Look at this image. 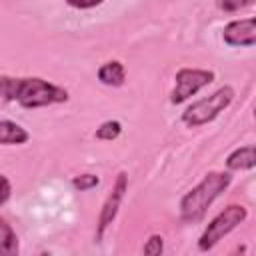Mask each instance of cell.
<instances>
[{
  "label": "cell",
  "instance_id": "obj_4",
  "mask_svg": "<svg viewBox=\"0 0 256 256\" xmlns=\"http://www.w3.org/2000/svg\"><path fill=\"white\" fill-rule=\"evenodd\" d=\"M248 218V210L242 204H228L222 212H218L204 228V232L198 238V250L210 252L224 236H228L232 230H236L244 220Z\"/></svg>",
  "mask_w": 256,
  "mask_h": 256
},
{
  "label": "cell",
  "instance_id": "obj_7",
  "mask_svg": "<svg viewBox=\"0 0 256 256\" xmlns=\"http://www.w3.org/2000/svg\"><path fill=\"white\" fill-rule=\"evenodd\" d=\"M222 40L230 48L256 46V16L230 20L222 30Z\"/></svg>",
  "mask_w": 256,
  "mask_h": 256
},
{
  "label": "cell",
  "instance_id": "obj_10",
  "mask_svg": "<svg viewBox=\"0 0 256 256\" xmlns=\"http://www.w3.org/2000/svg\"><path fill=\"white\" fill-rule=\"evenodd\" d=\"M30 140V134L26 128H22L20 124L2 118L0 120V144L2 146H12V144H24Z\"/></svg>",
  "mask_w": 256,
  "mask_h": 256
},
{
  "label": "cell",
  "instance_id": "obj_6",
  "mask_svg": "<svg viewBox=\"0 0 256 256\" xmlns=\"http://www.w3.org/2000/svg\"><path fill=\"white\" fill-rule=\"evenodd\" d=\"M126 192H128V174L122 170V172H118V176H116V180H114V184H112V190L108 192V196H106V200H104V204H102V208H100L98 222H96V234H94L96 242H102L106 230H108L110 224L116 220L118 210H120V206H122V202H124Z\"/></svg>",
  "mask_w": 256,
  "mask_h": 256
},
{
  "label": "cell",
  "instance_id": "obj_5",
  "mask_svg": "<svg viewBox=\"0 0 256 256\" xmlns=\"http://www.w3.org/2000/svg\"><path fill=\"white\" fill-rule=\"evenodd\" d=\"M216 74L206 68H180L174 76V88L170 92V104L178 106L186 102L190 96L198 94L204 86L212 84Z\"/></svg>",
  "mask_w": 256,
  "mask_h": 256
},
{
  "label": "cell",
  "instance_id": "obj_2",
  "mask_svg": "<svg viewBox=\"0 0 256 256\" xmlns=\"http://www.w3.org/2000/svg\"><path fill=\"white\" fill-rule=\"evenodd\" d=\"M230 184H232V174L228 170L226 172L212 170L204 174V178L180 198V220L188 224L202 220L206 210L214 204V200L222 192L228 190Z\"/></svg>",
  "mask_w": 256,
  "mask_h": 256
},
{
  "label": "cell",
  "instance_id": "obj_12",
  "mask_svg": "<svg viewBox=\"0 0 256 256\" xmlns=\"http://www.w3.org/2000/svg\"><path fill=\"white\" fill-rule=\"evenodd\" d=\"M120 134H122V124H120L118 120H106V122H102V124L96 128L94 138H96V140H102V142H112V140H116Z\"/></svg>",
  "mask_w": 256,
  "mask_h": 256
},
{
  "label": "cell",
  "instance_id": "obj_9",
  "mask_svg": "<svg viewBox=\"0 0 256 256\" xmlns=\"http://www.w3.org/2000/svg\"><path fill=\"white\" fill-rule=\"evenodd\" d=\"M96 78L100 80V84L104 86H110V88H118L126 82V68L120 60H108L104 62L98 72H96Z\"/></svg>",
  "mask_w": 256,
  "mask_h": 256
},
{
  "label": "cell",
  "instance_id": "obj_1",
  "mask_svg": "<svg viewBox=\"0 0 256 256\" xmlns=\"http://www.w3.org/2000/svg\"><path fill=\"white\" fill-rule=\"evenodd\" d=\"M0 90H2L4 102H18L22 108H28V110L62 104V102H68V98H70L66 88L52 84L40 76L12 78V76L2 74Z\"/></svg>",
  "mask_w": 256,
  "mask_h": 256
},
{
  "label": "cell",
  "instance_id": "obj_13",
  "mask_svg": "<svg viewBox=\"0 0 256 256\" xmlns=\"http://www.w3.org/2000/svg\"><path fill=\"white\" fill-rule=\"evenodd\" d=\"M164 252V238L160 234H150L148 240L144 242L142 254L144 256H162Z\"/></svg>",
  "mask_w": 256,
  "mask_h": 256
},
{
  "label": "cell",
  "instance_id": "obj_3",
  "mask_svg": "<svg viewBox=\"0 0 256 256\" xmlns=\"http://www.w3.org/2000/svg\"><path fill=\"white\" fill-rule=\"evenodd\" d=\"M236 92L230 84H224L220 86L218 90H214L212 94L200 98V100H194L180 116L182 124L188 126V128H198V126H204L212 120H216L234 100Z\"/></svg>",
  "mask_w": 256,
  "mask_h": 256
},
{
  "label": "cell",
  "instance_id": "obj_15",
  "mask_svg": "<svg viewBox=\"0 0 256 256\" xmlns=\"http://www.w3.org/2000/svg\"><path fill=\"white\" fill-rule=\"evenodd\" d=\"M246 4H250V2H246V0H236V2H228V0H218L216 2V6L220 8V10H224V12H232V10H238V8H242V6H246Z\"/></svg>",
  "mask_w": 256,
  "mask_h": 256
},
{
  "label": "cell",
  "instance_id": "obj_8",
  "mask_svg": "<svg viewBox=\"0 0 256 256\" xmlns=\"http://www.w3.org/2000/svg\"><path fill=\"white\" fill-rule=\"evenodd\" d=\"M224 164L228 172H242V170L256 168V144H248V146H240L232 150L226 156Z\"/></svg>",
  "mask_w": 256,
  "mask_h": 256
},
{
  "label": "cell",
  "instance_id": "obj_18",
  "mask_svg": "<svg viewBox=\"0 0 256 256\" xmlns=\"http://www.w3.org/2000/svg\"><path fill=\"white\" fill-rule=\"evenodd\" d=\"M252 116H254V118H256V106H254V110H252Z\"/></svg>",
  "mask_w": 256,
  "mask_h": 256
},
{
  "label": "cell",
  "instance_id": "obj_17",
  "mask_svg": "<svg viewBox=\"0 0 256 256\" xmlns=\"http://www.w3.org/2000/svg\"><path fill=\"white\" fill-rule=\"evenodd\" d=\"M66 4L72 6V8H76V10H88V8H96V6H100L102 0H92V2H74V0H68Z\"/></svg>",
  "mask_w": 256,
  "mask_h": 256
},
{
  "label": "cell",
  "instance_id": "obj_16",
  "mask_svg": "<svg viewBox=\"0 0 256 256\" xmlns=\"http://www.w3.org/2000/svg\"><path fill=\"white\" fill-rule=\"evenodd\" d=\"M2 182V194H0V206H6V202L10 200V194H12V184L8 180V176H2L0 178Z\"/></svg>",
  "mask_w": 256,
  "mask_h": 256
},
{
  "label": "cell",
  "instance_id": "obj_11",
  "mask_svg": "<svg viewBox=\"0 0 256 256\" xmlns=\"http://www.w3.org/2000/svg\"><path fill=\"white\" fill-rule=\"evenodd\" d=\"M0 256H20V242L6 218H0Z\"/></svg>",
  "mask_w": 256,
  "mask_h": 256
},
{
  "label": "cell",
  "instance_id": "obj_14",
  "mask_svg": "<svg viewBox=\"0 0 256 256\" xmlns=\"http://www.w3.org/2000/svg\"><path fill=\"white\" fill-rule=\"evenodd\" d=\"M100 184V178L96 174H78L72 178V186L78 190V192H86V190H92Z\"/></svg>",
  "mask_w": 256,
  "mask_h": 256
}]
</instances>
